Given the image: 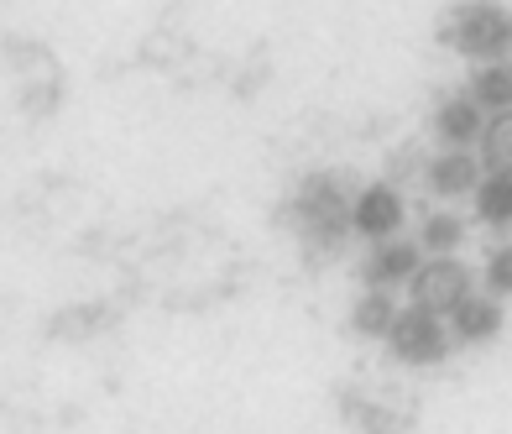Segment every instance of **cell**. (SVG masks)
Listing matches in <instances>:
<instances>
[{"instance_id":"6da1fadb","label":"cell","mask_w":512,"mask_h":434,"mask_svg":"<svg viewBox=\"0 0 512 434\" xmlns=\"http://www.w3.org/2000/svg\"><path fill=\"white\" fill-rule=\"evenodd\" d=\"M439 42L476 63H502L512 53V6H502V0H460L439 21Z\"/></svg>"},{"instance_id":"7a4b0ae2","label":"cell","mask_w":512,"mask_h":434,"mask_svg":"<svg viewBox=\"0 0 512 434\" xmlns=\"http://www.w3.org/2000/svg\"><path fill=\"white\" fill-rule=\"evenodd\" d=\"M351 204H356V199H345V189H340L335 173H314V178H304V184H298L293 220H298V231H304L309 251H340L345 236H356V231H351Z\"/></svg>"},{"instance_id":"3957f363","label":"cell","mask_w":512,"mask_h":434,"mask_svg":"<svg viewBox=\"0 0 512 434\" xmlns=\"http://www.w3.org/2000/svg\"><path fill=\"white\" fill-rule=\"evenodd\" d=\"M450 325H445V314H434L424 304H408L398 314V325H392L387 335V351L398 367H439V361L450 356Z\"/></svg>"},{"instance_id":"277c9868","label":"cell","mask_w":512,"mask_h":434,"mask_svg":"<svg viewBox=\"0 0 512 434\" xmlns=\"http://www.w3.org/2000/svg\"><path fill=\"white\" fill-rule=\"evenodd\" d=\"M471 283H476V272L460 257H434V262L418 267V278H413V304H424L434 314H455L476 293Z\"/></svg>"},{"instance_id":"5b68a950","label":"cell","mask_w":512,"mask_h":434,"mask_svg":"<svg viewBox=\"0 0 512 434\" xmlns=\"http://www.w3.org/2000/svg\"><path fill=\"white\" fill-rule=\"evenodd\" d=\"M403 215H408V204H403L398 184H366L351 204V231L366 246H382V241H398Z\"/></svg>"},{"instance_id":"8992f818","label":"cell","mask_w":512,"mask_h":434,"mask_svg":"<svg viewBox=\"0 0 512 434\" xmlns=\"http://www.w3.org/2000/svg\"><path fill=\"white\" fill-rule=\"evenodd\" d=\"M418 267H424V251H418L413 241H382V246H371L366 251V262H361V283L366 288H403L418 278Z\"/></svg>"},{"instance_id":"52a82bcc","label":"cell","mask_w":512,"mask_h":434,"mask_svg":"<svg viewBox=\"0 0 512 434\" xmlns=\"http://www.w3.org/2000/svg\"><path fill=\"white\" fill-rule=\"evenodd\" d=\"M481 178H486V163H481L476 152H439V157H429V168H424V184H429L434 199L476 194Z\"/></svg>"},{"instance_id":"ba28073f","label":"cell","mask_w":512,"mask_h":434,"mask_svg":"<svg viewBox=\"0 0 512 434\" xmlns=\"http://www.w3.org/2000/svg\"><path fill=\"white\" fill-rule=\"evenodd\" d=\"M481 131H486V110L471 95H450L434 110V136L445 152H465L471 142H481Z\"/></svg>"},{"instance_id":"9c48e42d","label":"cell","mask_w":512,"mask_h":434,"mask_svg":"<svg viewBox=\"0 0 512 434\" xmlns=\"http://www.w3.org/2000/svg\"><path fill=\"white\" fill-rule=\"evenodd\" d=\"M450 330H455V340H465V346H486V340L502 335V304L492 299V293H471V299L450 314Z\"/></svg>"},{"instance_id":"30bf717a","label":"cell","mask_w":512,"mask_h":434,"mask_svg":"<svg viewBox=\"0 0 512 434\" xmlns=\"http://www.w3.org/2000/svg\"><path fill=\"white\" fill-rule=\"evenodd\" d=\"M398 304H392V293L387 288H366L361 299H356V309H351V330L361 335V340H387L392 335V325H398Z\"/></svg>"},{"instance_id":"8fae6325","label":"cell","mask_w":512,"mask_h":434,"mask_svg":"<svg viewBox=\"0 0 512 434\" xmlns=\"http://www.w3.org/2000/svg\"><path fill=\"white\" fill-rule=\"evenodd\" d=\"M471 100L481 110H492V116H507L512 110V63H481L471 74Z\"/></svg>"},{"instance_id":"7c38bea8","label":"cell","mask_w":512,"mask_h":434,"mask_svg":"<svg viewBox=\"0 0 512 434\" xmlns=\"http://www.w3.org/2000/svg\"><path fill=\"white\" fill-rule=\"evenodd\" d=\"M476 199V220L492 225V231H512V173H486Z\"/></svg>"},{"instance_id":"4fadbf2b","label":"cell","mask_w":512,"mask_h":434,"mask_svg":"<svg viewBox=\"0 0 512 434\" xmlns=\"http://www.w3.org/2000/svg\"><path fill=\"white\" fill-rule=\"evenodd\" d=\"M481 163H486V173H512V110L486 121V131H481Z\"/></svg>"},{"instance_id":"5bb4252c","label":"cell","mask_w":512,"mask_h":434,"mask_svg":"<svg viewBox=\"0 0 512 434\" xmlns=\"http://www.w3.org/2000/svg\"><path fill=\"white\" fill-rule=\"evenodd\" d=\"M465 241V220L450 215V210H439L424 220V246L434 251V257H455V246Z\"/></svg>"},{"instance_id":"9a60e30c","label":"cell","mask_w":512,"mask_h":434,"mask_svg":"<svg viewBox=\"0 0 512 434\" xmlns=\"http://www.w3.org/2000/svg\"><path fill=\"white\" fill-rule=\"evenodd\" d=\"M481 283H486V293H492V299H512V241L486 251Z\"/></svg>"}]
</instances>
